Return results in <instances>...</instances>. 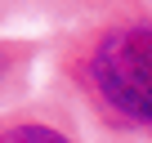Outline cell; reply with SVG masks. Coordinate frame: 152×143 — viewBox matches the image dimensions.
<instances>
[{
  "label": "cell",
  "mask_w": 152,
  "mask_h": 143,
  "mask_svg": "<svg viewBox=\"0 0 152 143\" xmlns=\"http://www.w3.org/2000/svg\"><path fill=\"white\" fill-rule=\"evenodd\" d=\"M81 72L116 116L152 130V18L107 27L90 45Z\"/></svg>",
  "instance_id": "1"
},
{
  "label": "cell",
  "mask_w": 152,
  "mask_h": 143,
  "mask_svg": "<svg viewBox=\"0 0 152 143\" xmlns=\"http://www.w3.org/2000/svg\"><path fill=\"white\" fill-rule=\"evenodd\" d=\"M0 143H72V139L63 130H54V125L18 121V125H5V130H0Z\"/></svg>",
  "instance_id": "2"
},
{
  "label": "cell",
  "mask_w": 152,
  "mask_h": 143,
  "mask_svg": "<svg viewBox=\"0 0 152 143\" xmlns=\"http://www.w3.org/2000/svg\"><path fill=\"white\" fill-rule=\"evenodd\" d=\"M0 72H5V58H0Z\"/></svg>",
  "instance_id": "3"
}]
</instances>
